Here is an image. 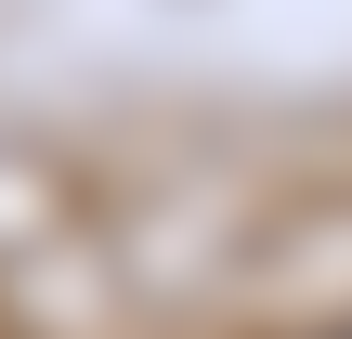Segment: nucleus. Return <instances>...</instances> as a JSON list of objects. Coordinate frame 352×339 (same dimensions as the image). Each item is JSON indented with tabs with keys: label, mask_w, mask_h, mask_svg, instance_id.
<instances>
[{
	"label": "nucleus",
	"mask_w": 352,
	"mask_h": 339,
	"mask_svg": "<svg viewBox=\"0 0 352 339\" xmlns=\"http://www.w3.org/2000/svg\"><path fill=\"white\" fill-rule=\"evenodd\" d=\"M340 339H352V327H340Z\"/></svg>",
	"instance_id": "1"
}]
</instances>
